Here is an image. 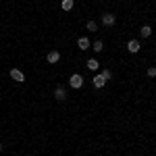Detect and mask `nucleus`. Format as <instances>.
I'll return each mask as SVG.
<instances>
[{
	"label": "nucleus",
	"mask_w": 156,
	"mask_h": 156,
	"mask_svg": "<svg viewBox=\"0 0 156 156\" xmlns=\"http://www.w3.org/2000/svg\"><path fill=\"white\" fill-rule=\"evenodd\" d=\"M77 46L81 50H87L90 48V40H87V37H79V40H77Z\"/></svg>",
	"instance_id": "6e6552de"
},
{
	"label": "nucleus",
	"mask_w": 156,
	"mask_h": 156,
	"mask_svg": "<svg viewBox=\"0 0 156 156\" xmlns=\"http://www.w3.org/2000/svg\"><path fill=\"white\" fill-rule=\"evenodd\" d=\"M148 77H156V67H150L148 69Z\"/></svg>",
	"instance_id": "2eb2a0df"
},
{
	"label": "nucleus",
	"mask_w": 156,
	"mask_h": 156,
	"mask_svg": "<svg viewBox=\"0 0 156 156\" xmlns=\"http://www.w3.org/2000/svg\"><path fill=\"white\" fill-rule=\"evenodd\" d=\"M92 83H94V87H98V90H100V87H104V85H106V79H104L102 75H96V77L92 79Z\"/></svg>",
	"instance_id": "423d86ee"
},
{
	"label": "nucleus",
	"mask_w": 156,
	"mask_h": 156,
	"mask_svg": "<svg viewBox=\"0 0 156 156\" xmlns=\"http://www.w3.org/2000/svg\"><path fill=\"white\" fill-rule=\"evenodd\" d=\"M140 48H142V44H140L137 40H129V42H127V50H129V52H140Z\"/></svg>",
	"instance_id": "39448f33"
},
{
	"label": "nucleus",
	"mask_w": 156,
	"mask_h": 156,
	"mask_svg": "<svg viewBox=\"0 0 156 156\" xmlns=\"http://www.w3.org/2000/svg\"><path fill=\"white\" fill-rule=\"evenodd\" d=\"M69 85H71L73 90H79V87L83 85V77H81L79 73H73V75H71V79H69Z\"/></svg>",
	"instance_id": "f257e3e1"
},
{
	"label": "nucleus",
	"mask_w": 156,
	"mask_h": 156,
	"mask_svg": "<svg viewBox=\"0 0 156 156\" xmlns=\"http://www.w3.org/2000/svg\"><path fill=\"white\" fill-rule=\"evenodd\" d=\"M46 60H48L50 65L58 62V60H60V52H58V50H52V52H48V56H46Z\"/></svg>",
	"instance_id": "20e7f679"
},
{
	"label": "nucleus",
	"mask_w": 156,
	"mask_h": 156,
	"mask_svg": "<svg viewBox=\"0 0 156 156\" xmlns=\"http://www.w3.org/2000/svg\"><path fill=\"white\" fill-rule=\"evenodd\" d=\"M87 69H92V71H98V60H96V58H90V60H87Z\"/></svg>",
	"instance_id": "9b49d317"
},
{
	"label": "nucleus",
	"mask_w": 156,
	"mask_h": 156,
	"mask_svg": "<svg viewBox=\"0 0 156 156\" xmlns=\"http://www.w3.org/2000/svg\"><path fill=\"white\" fill-rule=\"evenodd\" d=\"M115 21H117V19H115L112 12H104V15H102V25H104V27H112Z\"/></svg>",
	"instance_id": "f03ea898"
},
{
	"label": "nucleus",
	"mask_w": 156,
	"mask_h": 156,
	"mask_svg": "<svg viewBox=\"0 0 156 156\" xmlns=\"http://www.w3.org/2000/svg\"><path fill=\"white\" fill-rule=\"evenodd\" d=\"M96 29H98L96 21H87V31H96Z\"/></svg>",
	"instance_id": "f8f14e48"
},
{
	"label": "nucleus",
	"mask_w": 156,
	"mask_h": 156,
	"mask_svg": "<svg viewBox=\"0 0 156 156\" xmlns=\"http://www.w3.org/2000/svg\"><path fill=\"white\" fill-rule=\"evenodd\" d=\"M140 36H142V37H150V36H152V29H150V25H144V27L140 29Z\"/></svg>",
	"instance_id": "1a4fd4ad"
},
{
	"label": "nucleus",
	"mask_w": 156,
	"mask_h": 156,
	"mask_svg": "<svg viewBox=\"0 0 156 156\" xmlns=\"http://www.w3.org/2000/svg\"><path fill=\"white\" fill-rule=\"evenodd\" d=\"M11 77H12V79H17L19 83H21V81H25V75L19 71V69H11Z\"/></svg>",
	"instance_id": "0eeeda50"
},
{
	"label": "nucleus",
	"mask_w": 156,
	"mask_h": 156,
	"mask_svg": "<svg viewBox=\"0 0 156 156\" xmlns=\"http://www.w3.org/2000/svg\"><path fill=\"white\" fill-rule=\"evenodd\" d=\"M102 48H104V44H102L100 40H96V42H94V50H96V52H102Z\"/></svg>",
	"instance_id": "ddd939ff"
},
{
	"label": "nucleus",
	"mask_w": 156,
	"mask_h": 156,
	"mask_svg": "<svg viewBox=\"0 0 156 156\" xmlns=\"http://www.w3.org/2000/svg\"><path fill=\"white\" fill-rule=\"evenodd\" d=\"M0 150H2V146H0Z\"/></svg>",
	"instance_id": "dca6fc26"
},
{
	"label": "nucleus",
	"mask_w": 156,
	"mask_h": 156,
	"mask_svg": "<svg viewBox=\"0 0 156 156\" xmlns=\"http://www.w3.org/2000/svg\"><path fill=\"white\" fill-rule=\"evenodd\" d=\"M60 6H62V11H71L73 9V0H62Z\"/></svg>",
	"instance_id": "9d476101"
},
{
	"label": "nucleus",
	"mask_w": 156,
	"mask_h": 156,
	"mask_svg": "<svg viewBox=\"0 0 156 156\" xmlns=\"http://www.w3.org/2000/svg\"><path fill=\"white\" fill-rule=\"evenodd\" d=\"M100 75H102V77H104V79H106V81H108V79L112 77V71H110V69H104V71L100 73Z\"/></svg>",
	"instance_id": "4468645a"
},
{
	"label": "nucleus",
	"mask_w": 156,
	"mask_h": 156,
	"mask_svg": "<svg viewBox=\"0 0 156 156\" xmlns=\"http://www.w3.org/2000/svg\"><path fill=\"white\" fill-rule=\"evenodd\" d=\"M54 98H56L58 102H62V100H67V90H65L62 85H56V90H54Z\"/></svg>",
	"instance_id": "7ed1b4c3"
}]
</instances>
